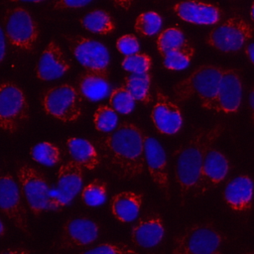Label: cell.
<instances>
[{
	"mask_svg": "<svg viewBox=\"0 0 254 254\" xmlns=\"http://www.w3.org/2000/svg\"><path fill=\"white\" fill-rule=\"evenodd\" d=\"M79 254H137V252L126 243L108 242L88 248Z\"/></svg>",
	"mask_w": 254,
	"mask_h": 254,
	"instance_id": "cell-35",
	"label": "cell"
},
{
	"mask_svg": "<svg viewBox=\"0 0 254 254\" xmlns=\"http://www.w3.org/2000/svg\"><path fill=\"white\" fill-rule=\"evenodd\" d=\"M7 44L19 53H34L40 39V28L31 13L22 6L11 7L3 16Z\"/></svg>",
	"mask_w": 254,
	"mask_h": 254,
	"instance_id": "cell-4",
	"label": "cell"
},
{
	"mask_svg": "<svg viewBox=\"0 0 254 254\" xmlns=\"http://www.w3.org/2000/svg\"><path fill=\"white\" fill-rule=\"evenodd\" d=\"M64 39L69 52L85 71L109 76L110 55L102 43L82 35H64Z\"/></svg>",
	"mask_w": 254,
	"mask_h": 254,
	"instance_id": "cell-9",
	"label": "cell"
},
{
	"mask_svg": "<svg viewBox=\"0 0 254 254\" xmlns=\"http://www.w3.org/2000/svg\"><path fill=\"white\" fill-rule=\"evenodd\" d=\"M66 147L71 160L82 169L93 171L101 164L100 155L96 147L86 139L69 137L66 140Z\"/></svg>",
	"mask_w": 254,
	"mask_h": 254,
	"instance_id": "cell-23",
	"label": "cell"
},
{
	"mask_svg": "<svg viewBox=\"0 0 254 254\" xmlns=\"http://www.w3.org/2000/svg\"><path fill=\"white\" fill-rule=\"evenodd\" d=\"M249 106H250L252 121L254 123V87L251 89V91L249 93Z\"/></svg>",
	"mask_w": 254,
	"mask_h": 254,
	"instance_id": "cell-42",
	"label": "cell"
},
{
	"mask_svg": "<svg viewBox=\"0 0 254 254\" xmlns=\"http://www.w3.org/2000/svg\"><path fill=\"white\" fill-rule=\"evenodd\" d=\"M212 254H221L219 251H216V252H214V253H212Z\"/></svg>",
	"mask_w": 254,
	"mask_h": 254,
	"instance_id": "cell-47",
	"label": "cell"
},
{
	"mask_svg": "<svg viewBox=\"0 0 254 254\" xmlns=\"http://www.w3.org/2000/svg\"><path fill=\"white\" fill-rule=\"evenodd\" d=\"M254 36V27L240 15H232L214 25L207 33L205 42L222 53L240 51Z\"/></svg>",
	"mask_w": 254,
	"mask_h": 254,
	"instance_id": "cell-6",
	"label": "cell"
},
{
	"mask_svg": "<svg viewBox=\"0 0 254 254\" xmlns=\"http://www.w3.org/2000/svg\"><path fill=\"white\" fill-rule=\"evenodd\" d=\"M254 196V183L247 175H238L225 185L223 198L226 204L237 212L251 209Z\"/></svg>",
	"mask_w": 254,
	"mask_h": 254,
	"instance_id": "cell-21",
	"label": "cell"
},
{
	"mask_svg": "<svg viewBox=\"0 0 254 254\" xmlns=\"http://www.w3.org/2000/svg\"><path fill=\"white\" fill-rule=\"evenodd\" d=\"M112 1L115 6L124 10H128L134 2V0H112Z\"/></svg>",
	"mask_w": 254,
	"mask_h": 254,
	"instance_id": "cell-39",
	"label": "cell"
},
{
	"mask_svg": "<svg viewBox=\"0 0 254 254\" xmlns=\"http://www.w3.org/2000/svg\"><path fill=\"white\" fill-rule=\"evenodd\" d=\"M106 197L107 184L101 179H94L81 189L80 198L87 206H99L105 202Z\"/></svg>",
	"mask_w": 254,
	"mask_h": 254,
	"instance_id": "cell-29",
	"label": "cell"
},
{
	"mask_svg": "<svg viewBox=\"0 0 254 254\" xmlns=\"http://www.w3.org/2000/svg\"><path fill=\"white\" fill-rule=\"evenodd\" d=\"M193 47L188 43L182 48L168 51L162 56L163 64L166 68L171 70H182L186 68L191 62L194 56Z\"/></svg>",
	"mask_w": 254,
	"mask_h": 254,
	"instance_id": "cell-27",
	"label": "cell"
},
{
	"mask_svg": "<svg viewBox=\"0 0 254 254\" xmlns=\"http://www.w3.org/2000/svg\"><path fill=\"white\" fill-rule=\"evenodd\" d=\"M71 67L70 60L62 46L55 39H51L42 51L36 64V76L42 81H51L62 77Z\"/></svg>",
	"mask_w": 254,
	"mask_h": 254,
	"instance_id": "cell-17",
	"label": "cell"
},
{
	"mask_svg": "<svg viewBox=\"0 0 254 254\" xmlns=\"http://www.w3.org/2000/svg\"><path fill=\"white\" fill-rule=\"evenodd\" d=\"M188 43L189 42L186 39L183 31L177 27H169L163 30L156 40L157 50L160 55H163L168 51L182 48Z\"/></svg>",
	"mask_w": 254,
	"mask_h": 254,
	"instance_id": "cell-30",
	"label": "cell"
},
{
	"mask_svg": "<svg viewBox=\"0 0 254 254\" xmlns=\"http://www.w3.org/2000/svg\"><path fill=\"white\" fill-rule=\"evenodd\" d=\"M76 88L84 99L99 101L109 94L111 87L108 77L84 70L77 78Z\"/></svg>",
	"mask_w": 254,
	"mask_h": 254,
	"instance_id": "cell-24",
	"label": "cell"
},
{
	"mask_svg": "<svg viewBox=\"0 0 254 254\" xmlns=\"http://www.w3.org/2000/svg\"><path fill=\"white\" fill-rule=\"evenodd\" d=\"M135 99L123 86L114 88L109 96L110 107L120 114H129L135 107Z\"/></svg>",
	"mask_w": 254,
	"mask_h": 254,
	"instance_id": "cell-33",
	"label": "cell"
},
{
	"mask_svg": "<svg viewBox=\"0 0 254 254\" xmlns=\"http://www.w3.org/2000/svg\"><path fill=\"white\" fill-rule=\"evenodd\" d=\"M144 134L137 125L125 121L97 141L100 159L115 177L135 179L144 173Z\"/></svg>",
	"mask_w": 254,
	"mask_h": 254,
	"instance_id": "cell-1",
	"label": "cell"
},
{
	"mask_svg": "<svg viewBox=\"0 0 254 254\" xmlns=\"http://www.w3.org/2000/svg\"><path fill=\"white\" fill-rule=\"evenodd\" d=\"M116 48L118 52L125 55V57L140 52L139 41L133 34H126L119 37L116 41Z\"/></svg>",
	"mask_w": 254,
	"mask_h": 254,
	"instance_id": "cell-36",
	"label": "cell"
},
{
	"mask_svg": "<svg viewBox=\"0 0 254 254\" xmlns=\"http://www.w3.org/2000/svg\"><path fill=\"white\" fill-rule=\"evenodd\" d=\"M162 26V17L155 11L141 13L135 21V31L143 36L149 37L155 35Z\"/></svg>",
	"mask_w": 254,
	"mask_h": 254,
	"instance_id": "cell-32",
	"label": "cell"
},
{
	"mask_svg": "<svg viewBox=\"0 0 254 254\" xmlns=\"http://www.w3.org/2000/svg\"><path fill=\"white\" fill-rule=\"evenodd\" d=\"M228 171L229 163L227 158L220 151L211 147L204 156L191 196L196 198L216 188L224 181Z\"/></svg>",
	"mask_w": 254,
	"mask_h": 254,
	"instance_id": "cell-14",
	"label": "cell"
},
{
	"mask_svg": "<svg viewBox=\"0 0 254 254\" xmlns=\"http://www.w3.org/2000/svg\"><path fill=\"white\" fill-rule=\"evenodd\" d=\"M79 22L83 29L100 36L109 35L116 29V23L113 17L102 9L91 10L82 16Z\"/></svg>",
	"mask_w": 254,
	"mask_h": 254,
	"instance_id": "cell-25",
	"label": "cell"
},
{
	"mask_svg": "<svg viewBox=\"0 0 254 254\" xmlns=\"http://www.w3.org/2000/svg\"><path fill=\"white\" fill-rule=\"evenodd\" d=\"M0 254H30V251L26 248H8Z\"/></svg>",
	"mask_w": 254,
	"mask_h": 254,
	"instance_id": "cell-41",
	"label": "cell"
},
{
	"mask_svg": "<svg viewBox=\"0 0 254 254\" xmlns=\"http://www.w3.org/2000/svg\"><path fill=\"white\" fill-rule=\"evenodd\" d=\"M250 17H251V20L254 22V2L250 8Z\"/></svg>",
	"mask_w": 254,
	"mask_h": 254,
	"instance_id": "cell-45",
	"label": "cell"
},
{
	"mask_svg": "<svg viewBox=\"0 0 254 254\" xmlns=\"http://www.w3.org/2000/svg\"><path fill=\"white\" fill-rule=\"evenodd\" d=\"M223 240L224 236L211 223L193 224L175 237L171 254H212Z\"/></svg>",
	"mask_w": 254,
	"mask_h": 254,
	"instance_id": "cell-7",
	"label": "cell"
},
{
	"mask_svg": "<svg viewBox=\"0 0 254 254\" xmlns=\"http://www.w3.org/2000/svg\"><path fill=\"white\" fill-rule=\"evenodd\" d=\"M117 112L106 104L99 105L93 114V124L95 129L99 132H112L117 127Z\"/></svg>",
	"mask_w": 254,
	"mask_h": 254,
	"instance_id": "cell-31",
	"label": "cell"
},
{
	"mask_svg": "<svg viewBox=\"0 0 254 254\" xmlns=\"http://www.w3.org/2000/svg\"><path fill=\"white\" fill-rule=\"evenodd\" d=\"M225 128L224 123L199 128L193 132L190 140L179 151L175 164V180L179 188L182 205L186 203L193 191L206 152Z\"/></svg>",
	"mask_w": 254,
	"mask_h": 254,
	"instance_id": "cell-2",
	"label": "cell"
},
{
	"mask_svg": "<svg viewBox=\"0 0 254 254\" xmlns=\"http://www.w3.org/2000/svg\"><path fill=\"white\" fill-rule=\"evenodd\" d=\"M83 169L70 160L62 164L57 172V188L50 189L48 210H61L81 190Z\"/></svg>",
	"mask_w": 254,
	"mask_h": 254,
	"instance_id": "cell-10",
	"label": "cell"
},
{
	"mask_svg": "<svg viewBox=\"0 0 254 254\" xmlns=\"http://www.w3.org/2000/svg\"><path fill=\"white\" fill-rule=\"evenodd\" d=\"M18 184L23 197L35 216H40L49 208L50 187L45 176L29 165L17 170Z\"/></svg>",
	"mask_w": 254,
	"mask_h": 254,
	"instance_id": "cell-11",
	"label": "cell"
},
{
	"mask_svg": "<svg viewBox=\"0 0 254 254\" xmlns=\"http://www.w3.org/2000/svg\"><path fill=\"white\" fill-rule=\"evenodd\" d=\"M5 234H6V227L0 218V237H3Z\"/></svg>",
	"mask_w": 254,
	"mask_h": 254,
	"instance_id": "cell-43",
	"label": "cell"
},
{
	"mask_svg": "<svg viewBox=\"0 0 254 254\" xmlns=\"http://www.w3.org/2000/svg\"><path fill=\"white\" fill-rule=\"evenodd\" d=\"M99 235L96 221L84 217L68 218L63 225L59 239V248L64 250L84 247L92 244Z\"/></svg>",
	"mask_w": 254,
	"mask_h": 254,
	"instance_id": "cell-15",
	"label": "cell"
},
{
	"mask_svg": "<svg viewBox=\"0 0 254 254\" xmlns=\"http://www.w3.org/2000/svg\"><path fill=\"white\" fill-rule=\"evenodd\" d=\"M12 2H32V3H40L46 0H11Z\"/></svg>",
	"mask_w": 254,
	"mask_h": 254,
	"instance_id": "cell-44",
	"label": "cell"
},
{
	"mask_svg": "<svg viewBox=\"0 0 254 254\" xmlns=\"http://www.w3.org/2000/svg\"><path fill=\"white\" fill-rule=\"evenodd\" d=\"M143 202V193L133 190L121 191L110 200V210L120 222H131L138 216Z\"/></svg>",
	"mask_w": 254,
	"mask_h": 254,
	"instance_id": "cell-22",
	"label": "cell"
},
{
	"mask_svg": "<svg viewBox=\"0 0 254 254\" xmlns=\"http://www.w3.org/2000/svg\"><path fill=\"white\" fill-rule=\"evenodd\" d=\"M0 210L23 233L29 232L27 210L23 195L11 174L0 177Z\"/></svg>",
	"mask_w": 254,
	"mask_h": 254,
	"instance_id": "cell-12",
	"label": "cell"
},
{
	"mask_svg": "<svg viewBox=\"0 0 254 254\" xmlns=\"http://www.w3.org/2000/svg\"><path fill=\"white\" fill-rule=\"evenodd\" d=\"M165 223L158 212H149L141 216L131 229V240L141 248H154L164 239Z\"/></svg>",
	"mask_w": 254,
	"mask_h": 254,
	"instance_id": "cell-20",
	"label": "cell"
},
{
	"mask_svg": "<svg viewBox=\"0 0 254 254\" xmlns=\"http://www.w3.org/2000/svg\"><path fill=\"white\" fill-rule=\"evenodd\" d=\"M6 51H7V41L5 38L3 27L0 25V64L3 63L6 57Z\"/></svg>",
	"mask_w": 254,
	"mask_h": 254,
	"instance_id": "cell-38",
	"label": "cell"
},
{
	"mask_svg": "<svg viewBox=\"0 0 254 254\" xmlns=\"http://www.w3.org/2000/svg\"><path fill=\"white\" fill-rule=\"evenodd\" d=\"M242 80L235 68H225L218 83L211 110L218 113H237L241 105Z\"/></svg>",
	"mask_w": 254,
	"mask_h": 254,
	"instance_id": "cell-16",
	"label": "cell"
},
{
	"mask_svg": "<svg viewBox=\"0 0 254 254\" xmlns=\"http://www.w3.org/2000/svg\"><path fill=\"white\" fill-rule=\"evenodd\" d=\"M93 0H55L53 3V8L55 10H70L77 9L86 6Z\"/></svg>",
	"mask_w": 254,
	"mask_h": 254,
	"instance_id": "cell-37",
	"label": "cell"
},
{
	"mask_svg": "<svg viewBox=\"0 0 254 254\" xmlns=\"http://www.w3.org/2000/svg\"><path fill=\"white\" fill-rule=\"evenodd\" d=\"M151 84L152 74L148 71L144 73H130L123 79L120 86L126 88L135 100L149 104L153 101Z\"/></svg>",
	"mask_w": 254,
	"mask_h": 254,
	"instance_id": "cell-26",
	"label": "cell"
},
{
	"mask_svg": "<svg viewBox=\"0 0 254 254\" xmlns=\"http://www.w3.org/2000/svg\"><path fill=\"white\" fill-rule=\"evenodd\" d=\"M144 157L148 173L166 200L171 199V185L167 157L164 148L157 139L144 134Z\"/></svg>",
	"mask_w": 254,
	"mask_h": 254,
	"instance_id": "cell-13",
	"label": "cell"
},
{
	"mask_svg": "<svg viewBox=\"0 0 254 254\" xmlns=\"http://www.w3.org/2000/svg\"><path fill=\"white\" fill-rule=\"evenodd\" d=\"M243 254H254V252H246V253H243Z\"/></svg>",
	"mask_w": 254,
	"mask_h": 254,
	"instance_id": "cell-46",
	"label": "cell"
},
{
	"mask_svg": "<svg viewBox=\"0 0 254 254\" xmlns=\"http://www.w3.org/2000/svg\"><path fill=\"white\" fill-rule=\"evenodd\" d=\"M83 99L75 86L61 83L42 92L41 104L51 117L64 123H73L82 116Z\"/></svg>",
	"mask_w": 254,
	"mask_h": 254,
	"instance_id": "cell-5",
	"label": "cell"
},
{
	"mask_svg": "<svg viewBox=\"0 0 254 254\" xmlns=\"http://www.w3.org/2000/svg\"><path fill=\"white\" fill-rule=\"evenodd\" d=\"M31 158L44 166L53 167L61 162L60 148L51 142H40L34 145L30 150Z\"/></svg>",
	"mask_w": 254,
	"mask_h": 254,
	"instance_id": "cell-28",
	"label": "cell"
},
{
	"mask_svg": "<svg viewBox=\"0 0 254 254\" xmlns=\"http://www.w3.org/2000/svg\"><path fill=\"white\" fill-rule=\"evenodd\" d=\"M244 52L247 56V58L250 60V62L254 64V43L246 44L244 48Z\"/></svg>",
	"mask_w": 254,
	"mask_h": 254,
	"instance_id": "cell-40",
	"label": "cell"
},
{
	"mask_svg": "<svg viewBox=\"0 0 254 254\" xmlns=\"http://www.w3.org/2000/svg\"><path fill=\"white\" fill-rule=\"evenodd\" d=\"M151 117L156 129L165 135H174L182 127L183 116L179 105L160 88L156 90V102Z\"/></svg>",
	"mask_w": 254,
	"mask_h": 254,
	"instance_id": "cell-18",
	"label": "cell"
},
{
	"mask_svg": "<svg viewBox=\"0 0 254 254\" xmlns=\"http://www.w3.org/2000/svg\"><path fill=\"white\" fill-rule=\"evenodd\" d=\"M30 118V106L23 89L13 81L0 83V129L16 133Z\"/></svg>",
	"mask_w": 254,
	"mask_h": 254,
	"instance_id": "cell-8",
	"label": "cell"
},
{
	"mask_svg": "<svg viewBox=\"0 0 254 254\" xmlns=\"http://www.w3.org/2000/svg\"><path fill=\"white\" fill-rule=\"evenodd\" d=\"M223 70L224 67L214 64H203L196 67L174 85L175 99L182 102L196 96L201 107L211 110Z\"/></svg>",
	"mask_w": 254,
	"mask_h": 254,
	"instance_id": "cell-3",
	"label": "cell"
},
{
	"mask_svg": "<svg viewBox=\"0 0 254 254\" xmlns=\"http://www.w3.org/2000/svg\"><path fill=\"white\" fill-rule=\"evenodd\" d=\"M121 65L130 73H144L150 71L152 66V59L147 54L137 53L124 57Z\"/></svg>",
	"mask_w": 254,
	"mask_h": 254,
	"instance_id": "cell-34",
	"label": "cell"
},
{
	"mask_svg": "<svg viewBox=\"0 0 254 254\" xmlns=\"http://www.w3.org/2000/svg\"><path fill=\"white\" fill-rule=\"evenodd\" d=\"M173 12L182 20L196 24L211 26L221 21L223 12L217 5L200 0H186L172 6Z\"/></svg>",
	"mask_w": 254,
	"mask_h": 254,
	"instance_id": "cell-19",
	"label": "cell"
}]
</instances>
